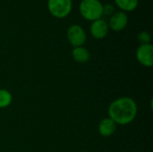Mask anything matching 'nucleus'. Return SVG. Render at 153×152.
<instances>
[{
    "instance_id": "obj_1",
    "label": "nucleus",
    "mask_w": 153,
    "mask_h": 152,
    "mask_svg": "<svg viewBox=\"0 0 153 152\" xmlns=\"http://www.w3.org/2000/svg\"><path fill=\"white\" fill-rule=\"evenodd\" d=\"M137 104L129 97H122L114 100L108 108V117L117 125H126L132 123L137 115Z\"/></svg>"
},
{
    "instance_id": "obj_2",
    "label": "nucleus",
    "mask_w": 153,
    "mask_h": 152,
    "mask_svg": "<svg viewBox=\"0 0 153 152\" xmlns=\"http://www.w3.org/2000/svg\"><path fill=\"white\" fill-rule=\"evenodd\" d=\"M79 11L85 20L94 22L101 19L103 15V4L100 0H82Z\"/></svg>"
},
{
    "instance_id": "obj_3",
    "label": "nucleus",
    "mask_w": 153,
    "mask_h": 152,
    "mask_svg": "<svg viewBox=\"0 0 153 152\" xmlns=\"http://www.w3.org/2000/svg\"><path fill=\"white\" fill-rule=\"evenodd\" d=\"M72 8V0H48V9L49 13L58 19H63L68 16Z\"/></svg>"
},
{
    "instance_id": "obj_4",
    "label": "nucleus",
    "mask_w": 153,
    "mask_h": 152,
    "mask_svg": "<svg viewBox=\"0 0 153 152\" xmlns=\"http://www.w3.org/2000/svg\"><path fill=\"white\" fill-rule=\"evenodd\" d=\"M67 39L69 43L74 47H82L87 39V35L83 28L78 24L71 25L66 32Z\"/></svg>"
},
{
    "instance_id": "obj_5",
    "label": "nucleus",
    "mask_w": 153,
    "mask_h": 152,
    "mask_svg": "<svg viewBox=\"0 0 153 152\" xmlns=\"http://www.w3.org/2000/svg\"><path fill=\"white\" fill-rule=\"evenodd\" d=\"M136 58L138 62L146 67L153 65V46L150 44H143L136 50Z\"/></svg>"
},
{
    "instance_id": "obj_6",
    "label": "nucleus",
    "mask_w": 153,
    "mask_h": 152,
    "mask_svg": "<svg viewBox=\"0 0 153 152\" xmlns=\"http://www.w3.org/2000/svg\"><path fill=\"white\" fill-rule=\"evenodd\" d=\"M109 29L114 31H121L128 24V16L125 12L116 11L111 16L108 22Z\"/></svg>"
},
{
    "instance_id": "obj_7",
    "label": "nucleus",
    "mask_w": 153,
    "mask_h": 152,
    "mask_svg": "<svg viewBox=\"0 0 153 152\" xmlns=\"http://www.w3.org/2000/svg\"><path fill=\"white\" fill-rule=\"evenodd\" d=\"M109 30V27L108 22L103 19H99L92 22L91 25V34L96 39H104Z\"/></svg>"
},
{
    "instance_id": "obj_8",
    "label": "nucleus",
    "mask_w": 153,
    "mask_h": 152,
    "mask_svg": "<svg viewBox=\"0 0 153 152\" xmlns=\"http://www.w3.org/2000/svg\"><path fill=\"white\" fill-rule=\"evenodd\" d=\"M117 130V124L109 117L102 119L99 124V133L103 137L112 136Z\"/></svg>"
},
{
    "instance_id": "obj_9",
    "label": "nucleus",
    "mask_w": 153,
    "mask_h": 152,
    "mask_svg": "<svg viewBox=\"0 0 153 152\" xmlns=\"http://www.w3.org/2000/svg\"><path fill=\"white\" fill-rule=\"evenodd\" d=\"M72 56L73 59L79 63V64H84L89 61L90 59V52L87 48L84 47H74L72 51Z\"/></svg>"
},
{
    "instance_id": "obj_10",
    "label": "nucleus",
    "mask_w": 153,
    "mask_h": 152,
    "mask_svg": "<svg viewBox=\"0 0 153 152\" xmlns=\"http://www.w3.org/2000/svg\"><path fill=\"white\" fill-rule=\"evenodd\" d=\"M115 4L122 12H133L137 8L139 0H115Z\"/></svg>"
},
{
    "instance_id": "obj_11",
    "label": "nucleus",
    "mask_w": 153,
    "mask_h": 152,
    "mask_svg": "<svg viewBox=\"0 0 153 152\" xmlns=\"http://www.w3.org/2000/svg\"><path fill=\"white\" fill-rule=\"evenodd\" d=\"M12 94L4 89H0V108H5L12 103Z\"/></svg>"
},
{
    "instance_id": "obj_12",
    "label": "nucleus",
    "mask_w": 153,
    "mask_h": 152,
    "mask_svg": "<svg viewBox=\"0 0 153 152\" xmlns=\"http://www.w3.org/2000/svg\"><path fill=\"white\" fill-rule=\"evenodd\" d=\"M151 34L146 31V30H143V31H141L138 35V40L141 42V45L143 44H150L151 43Z\"/></svg>"
},
{
    "instance_id": "obj_13",
    "label": "nucleus",
    "mask_w": 153,
    "mask_h": 152,
    "mask_svg": "<svg viewBox=\"0 0 153 152\" xmlns=\"http://www.w3.org/2000/svg\"><path fill=\"white\" fill-rule=\"evenodd\" d=\"M116 12L115 6L111 4H103V15L111 16Z\"/></svg>"
},
{
    "instance_id": "obj_14",
    "label": "nucleus",
    "mask_w": 153,
    "mask_h": 152,
    "mask_svg": "<svg viewBox=\"0 0 153 152\" xmlns=\"http://www.w3.org/2000/svg\"><path fill=\"white\" fill-rule=\"evenodd\" d=\"M82 152H87V151H82Z\"/></svg>"
}]
</instances>
